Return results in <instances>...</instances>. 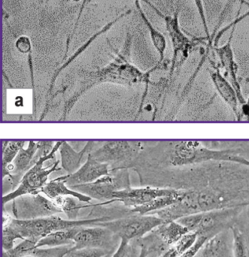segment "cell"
<instances>
[{"instance_id":"31","label":"cell","mask_w":249,"mask_h":257,"mask_svg":"<svg viewBox=\"0 0 249 257\" xmlns=\"http://www.w3.org/2000/svg\"><path fill=\"white\" fill-rule=\"evenodd\" d=\"M8 120L15 121H30L33 120V116L32 114H15L9 115Z\"/></svg>"},{"instance_id":"6","label":"cell","mask_w":249,"mask_h":257,"mask_svg":"<svg viewBox=\"0 0 249 257\" xmlns=\"http://www.w3.org/2000/svg\"><path fill=\"white\" fill-rule=\"evenodd\" d=\"M164 223L158 216L153 214H134L110 221L98 223L95 225L105 226L115 234L120 239L128 241L141 239Z\"/></svg>"},{"instance_id":"20","label":"cell","mask_w":249,"mask_h":257,"mask_svg":"<svg viewBox=\"0 0 249 257\" xmlns=\"http://www.w3.org/2000/svg\"><path fill=\"white\" fill-rule=\"evenodd\" d=\"M152 232L167 247H170L188 233L189 230L178 220H171L161 223Z\"/></svg>"},{"instance_id":"29","label":"cell","mask_w":249,"mask_h":257,"mask_svg":"<svg viewBox=\"0 0 249 257\" xmlns=\"http://www.w3.org/2000/svg\"><path fill=\"white\" fill-rule=\"evenodd\" d=\"M15 47L20 53L23 54H31L32 42L28 36H21L17 39Z\"/></svg>"},{"instance_id":"17","label":"cell","mask_w":249,"mask_h":257,"mask_svg":"<svg viewBox=\"0 0 249 257\" xmlns=\"http://www.w3.org/2000/svg\"><path fill=\"white\" fill-rule=\"evenodd\" d=\"M94 144V141H89L81 151L77 152L68 142L63 141L59 149L61 157L62 169L67 172V175L76 172L81 167L84 156L88 155L91 152Z\"/></svg>"},{"instance_id":"18","label":"cell","mask_w":249,"mask_h":257,"mask_svg":"<svg viewBox=\"0 0 249 257\" xmlns=\"http://www.w3.org/2000/svg\"><path fill=\"white\" fill-rule=\"evenodd\" d=\"M211 79L220 97L230 107L237 120H240V108L237 93L231 83L226 79L218 70L210 72Z\"/></svg>"},{"instance_id":"5","label":"cell","mask_w":249,"mask_h":257,"mask_svg":"<svg viewBox=\"0 0 249 257\" xmlns=\"http://www.w3.org/2000/svg\"><path fill=\"white\" fill-rule=\"evenodd\" d=\"M173 145L169 160L174 166L197 165L211 160L225 161L230 154L229 148L211 149L198 141H179Z\"/></svg>"},{"instance_id":"24","label":"cell","mask_w":249,"mask_h":257,"mask_svg":"<svg viewBox=\"0 0 249 257\" xmlns=\"http://www.w3.org/2000/svg\"><path fill=\"white\" fill-rule=\"evenodd\" d=\"M26 141H9L3 144V171L12 164L21 148L25 146Z\"/></svg>"},{"instance_id":"21","label":"cell","mask_w":249,"mask_h":257,"mask_svg":"<svg viewBox=\"0 0 249 257\" xmlns=\"http://www.w3.org/2000/svg\"><path fill=\"white\" fill-rule=\"evenodd\" d=\"M135 5L137 10H138L139 14H140V18L144 22L146 28L149 30L152 45H153L154 48L156 50L157 53H158V56H159V60H158V63L156 66L158 68V66H161L162 65V63H164V59H165V53L167 46V40H166V38L164 34H162L159 30H157L152 25V23H151L148 17L146 16V14H145L141 4H140V0H136Z\"/></svg>"},{"instance_id":"19","label":"cell","mask_w":249,"mask_h":257,"mask_svg":"<svg viewBox=\"0 0 249 257\" xmlns=\"http://www.w3.org/2000/svg\"><path fill=\"white\" fill-rule=\"evenodd\" d=\"M41 193H43L51 200L63 196H72L84 203H90L92 200L91 198L89 196L70 188L66 184V175L57 177L55 179L51 180L47 183L46 185L42 188Z\"/></svg>"},{"instance_id":"10","label":"cell","mask_w":249,"mask_h":257,"mask_svg":"<svg viewBox=\"0 0 249 257\" xmlns=\"http://www.w3.org/2000/svg\"><path fill=\"white\" fill-rule=\"evenodd\" d=\"M73 241L74 249H102L113 253L118 247L120 239L108 228L94 225L80 228Z\"/></svg>"},{"instance_id":"8","label":"cell","mask_w":249,"mask_h":257,"mask_svg":"<svg viewBox=\"0 0 249 257\" xmlns=\"http://www.w3.org/2000/svg\"><path fill=\"white\" fill-rule=\"evenodd\" d=\"M130 187L129 173L127 169H121L113 171L110 175L102 177L90 184L72 186L70 188L92 199L113 204V193Z\"/></svg>"},{"instance_id":"13","label":"cell","mask_w":249,"mask_h":257,"mask_svg":"<svg viewBox=\"0 0 249 257\" xmlns=\"http://www.w3.org/2000/svg\"><path fill=\"white\" fill-rule=\"evenodd\" d=\"M236 27H233L230 32V36L228 40L221 47H216L215 51L218 54L221 66L225 69L226 73L230 78V82L234 87L236 93H237L239 105H242L246 103L247 100L242 93V87L238 78V65L235 60L234 54H233V48H232V41H233V34H234Z\"/></svg>"},{"instance_id":"33","label":"cell","mask_w":249,"mask_h":257,"mask_svg":"<svg viewBox=\"0 0 249 257\" xmlns=\"http://www.w3.org/2000/svg\"><path fill=\"white\" fill-rule=\"evenodd\" d=\"M240 115L242 117V115L243 117H245V118L247 119V120L249 121V103L248 102H246V103L244 104V105H241L240 108Z\"/></svg>"},{"instance_id":"7","label":"cell","mask_w":249,"mask_h":257,"mask_svg":"<svg viewBox=\"0 0 249 257\" xmlns=\"http://www.w3.org/2000/svg\"><path fill=\"white\" fill-rule=\"evenodd\" d=\"M55 143L48 141H30L27 148H21L12 164L3 171V178H7L12 191L19 185L24 174L42 156L51 152Z\"/></svg>"},{"instance_id":"34","label":"cell","mask_w":249,"mask_h":257,"mask_svg":"<svg viewBox=\"0 0 249 257\" xmlns=\"http://www.w3.org/2000/svg\"><path fill=\"white\" fill-rule=\"evenodd\" d=\"M113 253H108V254L105 255V256L102 257H111L112 256Z\"/></svg>"},{"instance_id":"22","label":"cell","mask_w":249,"mask_h":257,"mask_svg":"<svg viewBox=\"0 0 249 257\" xmlns=\"http://www.w3.org/2000/svg\"><path fill=\"white\" fill-rule=\"evenodd\" d=\"M70 228V229H62L56 231L39 240L36 244L38 247H57L63 246H74L73 239L80 228Z\"/></svg>"},{"instance_id":"15","label":"cell","mask_w":249,"mask_h":257,"mask_svg":"<svg viewBox=\"0 0 249 257\" xmlns=\"http://www.w3.org/2000/svg\"><path fill=\"white\" fill-rule=\"evenodd\" d=\"M72 247V246L38 247L34 241L25 239L12 250L3 251V257H64Z\"/></svg>"},{"instance_id":"2","label":"cell","mask_w":249,"mask_h":257,"mask_svg":"<svg viewBox=\"0 0 249 257\" xmlns=\"http://www.w3.org/2000/svg\"><path fill=\"white\" fill-rule=\"evenodd\" d=\"M110 220H111L108 217H87L82 220H65L59 216L53 215L34 220H18L12 217L9 223L18 232L21 241L31 240L37 244L39 240L56 231L78 226H94L96 223Z\"/></svg>"},{"instance_id":"25","label":"cell","mask_w":249,"mask_h":257,"mask_svg":"<svg viewBox=\"0 0 249 257\" xmlns=\"http://www.w3.org/2000/svg\"><path fill=\"white\" fill-rule=\"evenodd\" d=\"M10 220L6 222V223H3V251L12 250V248L15 247V242H16L17 240H21V236H20L18 232L9 223Z\"/></svg>"},{"instance_id":"14","label":"cell","mask_w":249,"mask_h":257,"mask_svg":"<svg viewBox=\"0 0 249 257\" xmlns=\"http://www.w3.org/2000/svg\"><path fill=\"white\" fill-rule=\"evenodd\" d=\"M109 166L100 163L92 157L87 155V161L76 172L66 175V183L69 187L79 184H90L102 177L111 174Z\"/></svg>"},{"instance_id":"9","label":"cell","mask_w":249,"mask_h":257,"mask_svg":"<svg viewBox=\"0 0 249 257\" xmlns=\"http://www.w3.org/2000/svg\"><path fill=\"white\" fill-rule=\"evenodd\" d=\"M12 214L18 220H34L62 213L54 201L40 193L25 195L12 201Z\"/></svg>"},{"instance_id":"12","label":"cell","mask_w":249,"mask_h":257,"mask_svg":"<svg viewBox=\"0 0 249 257\" xmlns=\"http://www.w3.org/2000/svg\"><path fill=\"white\" fill-rule=\"evenodd\" d=\"M163 17L173 46V55L170 72V77L171 78L176 69L179 54H182V59L183 57L186 59L188 57L189 49L191 47V41L181 29L179 25V12H176L173 15Z\"/></svg>"},{"instance_id":"16","label":"cell","mask_w":249,"mask_h":257,"mask_svg":"<svg viewBox=\"0 0 249 257\" xmlns=\"http://www.w3.org/2000/svg\"><path fill=\"white\" fill-rule=\"evenodd\" d=\"M199 257H234L230 229L221 232L206 241L199 251Z\"/></svg>"},{"instance_id":"28","label":"cell","mask_w":249,"mask_h":257,"mask_svg":"<svg viewBox=\"0 0 249 257\" xmlns=\"http://www.w3.org/2000/svg\"><path fill=\"white\" fill-rule=\"evenodd\" d=\"M193 2H194L196 9H197V12H198L199 16H200L203 30H204L205 33L207 36V39L211 40L212 36H210V33H209V26H208L207 18H206V12H205L203 1V0H193Z\"/></svg>"},{"instance_id":"4","label":"cell","mask_w":249,"mask_h":257,"mask_svg":"<svg viewBox=\"0 0 249 257\" xmlns=\"http://www.w3.org/2000/svg\"><path fill=\"white\" fill-rule=\"evenodd\" d=\"M63 142H56L51 152L42 156L37 162L24 174L18 187L13 191L5 194L3 196V205H6L14 199L25 196V195H36L41 193L42 188L48 183L50 175L61 170L59 168L60 160H57L51 165L45 166V163L54 159L56 153L60 149Z\"/></svg>"},{"instance_id":"11","label":"cell","mask_w":249,"mask_h":257,"mask_svg":"<svg viewBox=\"0 0 249 257\" xmlns=\"http://www.w3.org/2000/svg\"><path fill=\"white\" fill-rule=\"evenodd\" d=\"M176 189L148 187L132 188L130 187L113 193L112 203H120L127 208H133L146 205L161 196L174 194Z\"/></svg>"},{"instance_id":"30","label":"cell","mask_w":249,"mask_h":257,"mask_svg":"<svg viewBox=\"0 0 249 257\" xmlns=\"http://www.w3.org/2000/svg\"><path fill=\"white\" fill-rule=\"evenodd\" d=\"M234 2L235 0H227L224 9H223L222 12H221V15H220L219 21H218V24H217L216 30L221 27V24L224 22L226 17L228 15V12H230V9H231V6H233ZM216 30H215V32H216Z\"/></svg>"},{"instance_id":"1","label":"cell","mask_w":249,"mask_h":257,"mask_svg":"<svg viewBox=\"0 0 249 257\" xmlns=\"http://www.w3.org/2000/svg\"><path fill=\"white\" fill-rule=\"evenodd\" d=\"M247 206L212 210L191 214L178 220L189 232L206 237L208 240L224 231L229 230L238 221Z\"/></svg>"},{"instance_id":"36","label":"cell","mask_w":249,"mask_h":257,"mask_svg":"<svg viewBox=\"0 0 249 257\" xmlns=\"http://www.w3.org/2000/svg\"><path fill=\"white\" fill-rule=\"evenodd\" d=\"M149 257H153V256H149Z\"/></svg>"},{"instance_id":"32","label":"cell","mask_w":249,"mask_h":257,"mask_svg":"<svg viewBox=\"0 0 249 257\" xmlns=\"http://www.w3.org/2000/svg\"><path fill=\"white\" fill-rule=\"evenodd\" d=\"M87 0H83L82 4H81V8H80L79 13H78V18H77L76 22H75V27H74L73 32L72 33V36H74L75 31H76L77 28H78V23H79L80 19H81V15H82L83 11H84V7H85L86 4H87Z\"/></svg>"},{"instance_id":"26","label":"cell","mask_w":249,"mask_h":257,"mask_svg":"<svg viewBox=\"0 0 249 257\" xmlns=\"http://www.w3.org/2000/svg\"><path fill=\"white\" fill-rule=\"evenodd\" d=\"M108 253H111L102 250V249H74L73 247H72V249L65 255L64 257H102Z\"/></svg>"},{"instance_id":"27","label":"cell","mask_w":249,"mask_h":257,"mask_svg":"<svg viewBox=\"0 0 249 257\" xmlns=\"http://www.w3.org/2000/svg\"><path fill=\"white\" fill-rule=\"evenodd\" d=\"M137 248H138V246L137 245V244H136V247H134L133 242L121 239L118 247L111 257H133L137 251Z\"/></svg>"},{"instance_id":"35","label":"cell","mask_w":249,"mask_h":257,"mask_svg":"<svg viewBox=\"0 0 249 257\" xmlns=\"http://www.w3.org/2000/svg\"><path fill=\"white\" fill-rule=\"evenodd\" d=\"M74 1H78V0H74Z\"/></svg>"},{"instance_id":"23","label":"cell","mask_w":249,"mask_h":257,"mask_svg":"<svg viewBox=\"0 0 249 257\" xmlns=\"http://www.w3.org/2000/svg\"><path fill=\"white\" fill-rule=\"evenodd\" d=\"M53 201L61 210L62 213L66 214L68 220H77L81 210L89 208V207H93V205L80 202L76 198L72 197V196L58 197Z\"/></svg>"},{"instance_id":"3","label":"cell","mask_w":249,"mask_h":257,"mask_svg":"<svg viewBox=\"0 0 249 257\" xmlns=\"http://www.w3.org/2000/svg\"><path fill=\"white\" fill-rule=\"evenodd\" d=\"M143 148V142L139 141L95 142L90 154L100 163L108 164L113 172L134 166Z\"/></svg>"}]
</instances>
